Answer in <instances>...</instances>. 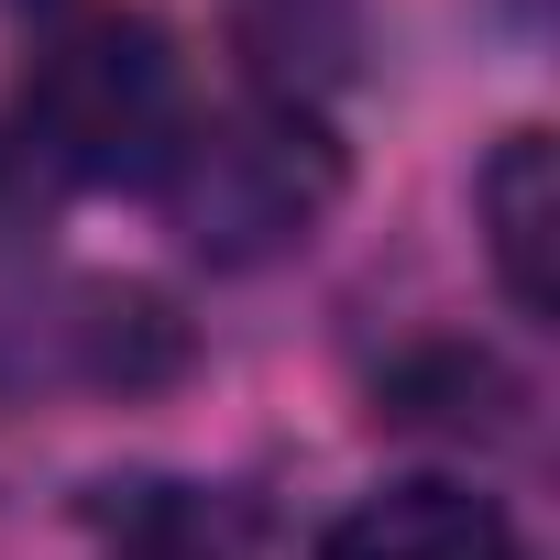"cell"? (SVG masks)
Wrapping results in <instances>:
<instances>
[{
	"label": "cell",
	"instance_id": "1",
	"mask_svg": "<svg viewBox=\"0 0 560 560\" xmlns=\"http://www.w3.org/2000/svg\"><path fill=\"white\" fill-rule=\"evenodd\" d=\"M165 209L176 231L209 253V264H275V253H298L330 198H341V143L287 110V100H242L220 121H187L176 154H165Z\"/></svg>",
	"mask_w": 560,
	"mask_h": 560
},
{
	"label": "cell",
	"instance_id": "2",
	"mask_svg": "<svg viewBox=\"0 0 560 560\" xmlns=\"http://www.w3.org/2000/svg\"><path fill=\"white\" fill-rule=\"evenodd\" d=\"M187 132V100H176V56L154 23L132 12H78L34 78H23V143L56 165V176H89V187H121V176H165Z\"/></svg>",
	"mask_w": 560,
	"mask_h": 560
},
{
	"label": "cell",
	"instance_id": "3",
	"mask_svg": "<svg viewBox=\"0 0 560 560\" xmlns=\"http://www.w3.org/2000/svg\"><path fill=\"white\" fill-rule=\"evenodd\" d=\"M319 560H527V549H516L505 505L472 483H385L330 516Z\"/></svg>",
	"mask_w": 560,
	"mask_h": 560
},
{
	"label": "cell",
	"instance_id": "4",
	"mask_svg": "<svg viewBox=\"0 0 560 560\" xmlns=\"http://www.w3.org/2000/svg\"><path fill=\"white\" fill-rule=\"evenodd\" d=\"M472 209H483L494 287L527 319H549L560 308V143L549 132H505L494 165H483V187H472Z\"/></svg>",
	"mask_w": 560,
	"mask_h": 560
}]
</instances>
